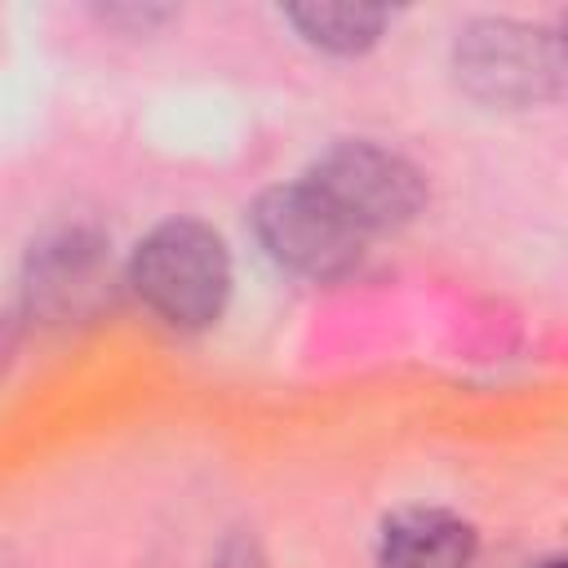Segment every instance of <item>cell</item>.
<instances>
[{
  "label": "cell",
  "instance_id": "obj_1",
  "mask_svg": "<svg viewBox=\"0 0 568 568\" xmlns=\"http://www.w3.org/2000/svg\"><path fill=\"white\" fill-rule=\"evenodd\" d=\"M231 280L226 240L200 217H169L151 226L129 257V284L138 302L182 333H200L222 320Z\"/></svg>",
  "mask_w": 568,
  "mask_h": 568
},
{
  "label": "cell",
  "instance_id": "obj_2",
  "mask_svg": "<svg viewBox=\"0 0 568 568\" xmlns=\"http://www.w3.org/2000/svg\"><path fill=\"white\" fill-rule=\"evenodd\" d=\"M457 84L493 106H528L559 98L564 89V40L546 27L515 18H479L457 31L453 44Z\"/></svg>",
  "mask_w": 568,
  "mask_h": 568
},
{
  "label": "cell",
  "instance_id": "obj_3",
  "mask_svg": "<svg viewBox=\"0 0 568 568\" xmlns=\"http://www.w3.org/2000/svg\"><path fill=\"white\" fill-rule=\"evenodd\" d=\"M315 186L364 240L408 226L426 204V178L413 160L368 138H346L320 151V160L302 178Z\"/></svg>",
  "mask_w": 568,
  "mask_h": 568
},
{
  "label": "cell",
  "instance_id": "obj_4",
  "mask_svg": "<svg viewBox=\"0 0 568 568\" xmlns=\"http://www.w3.org/2000/svg\"><path fill=\"white\" fill-rule=\"evenodd\" d=\"M248 217L266 257L306 280H337L364 253V235L306 182L266 186Z\"/></svg>",
  "mask_w": 568,
  "mask_h": 568
},
{
  "label": "cell",
  "instance_id": "obj_5",
  "mask_svg": "<svg viewBox=\"0 0 568 568\" xmlns=\"http://www.w3.org/2000/svg\"><path fill=\"white\" fill-rule=\"evenodd\" d=\"M27 311L62 324V320H89L111 297V253L106 240L89 226H62L31 244L27 271H22Z\"/></svg>",
  "mask_w": 568,
  "mask_h": 568
},
{
  "label": "cell",
  "instance_id": "obj_6",
  "mask_svg": "<svg viewBox=\"0 0 568 568\" xmlns=\"http://www.w3.org/2000/svg\"><path fill=\"white\" fill-rule=\"evenodd\" d=\"M475 528L439 506H408L377 537V568H470Z\"/></svg>",
  "mask_w": 568,
  "mask_h": 568
},
{
  "label": "cell",
  "instance_id": "obj_7",
  "mask_svg": "<svg viewBox=\"0 0 568 568\" xmlns=\"http://www.w3.org/2000/svg\"><path fill=\"white\" fill-rule=\"evenodd\" d=\"M284 22L315 49L324 53H337V58H351V53H364L382 40L386 22H390V9L382 4H328V0H306V4H288L284 9Z\"/></svg>",
  "mask_w": 568,
  "mask_h": 568
},
{
  "label": "cell",
  "instance_id": "obj_8",
  "mask_svg": "<svg viewBox=\"0 0 568 568\" xmlns=\"http://www.w3.org/2000/svg\"><path fill=\"white\" fill-rule=\"evenodd\" d=\"M217 568H262V559H257V550H253V541H231V546L222 550V559H217Z\"/></svg>",
  "mask_w": 568,
  "mask_h": 568
},
{
  "label": "cell",
  "instance_id": "obj_9",
  "mask_svg": "<svg viewBox=\"0 0 568 568\" xmlns=\"http://www.w3.org/2000/svg\"><path fill=\"white\" fill-rule=\"evenodd\" d=\"M537 568H564V559H546V564H537Z\"/></svg>",
  "mask_w": 568,
  "mask_h": 568
}]
</instances>
